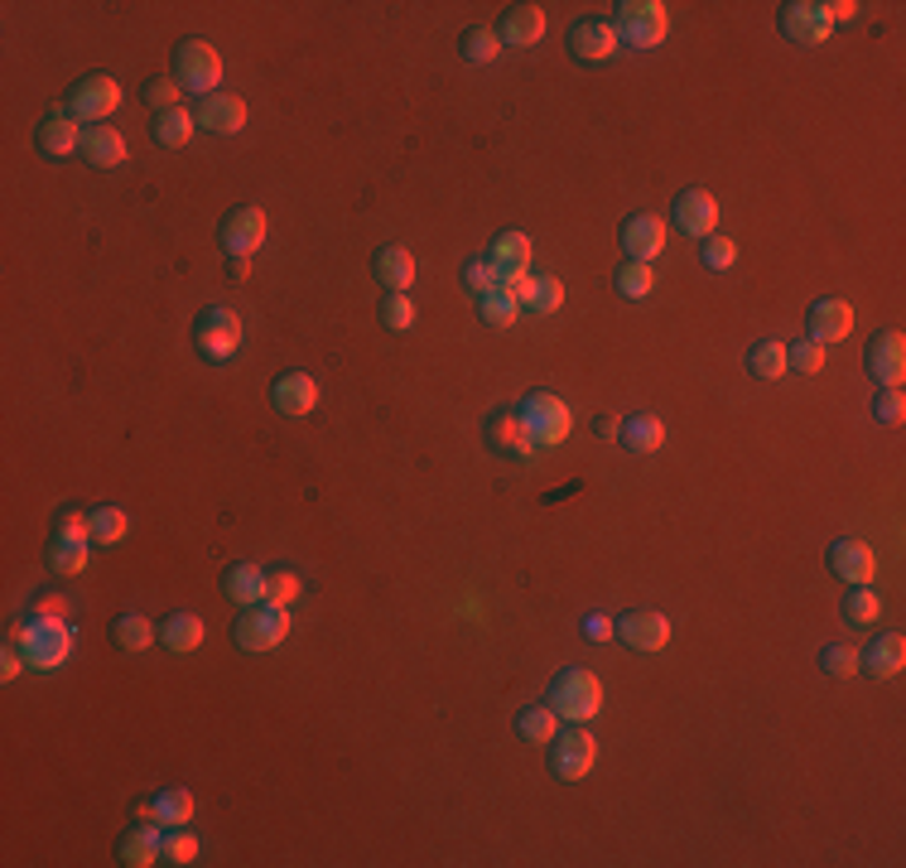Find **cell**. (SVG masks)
<instances>
[{"instance_id":"6da1fadb","label":"cell","mask_w":906,"mask_h":868,"mask_svg":"<svg viewBox=\"0 0 906 868\" xmlns=\"http://www.w3.org/2000/svg\"><path fill=\"white\" fill-rule=\"evenodd\" d=\"M72 642H78V637H72L68 618H39V613H29L24 628H20V651H24V661L35 665V671H58V665H68Z\"/></svg>"},{"instance_id":"7a4b0ae2","label":"cell","mask_w":906,"mask_h":868,"mask_svg":"<svg viewBox=\"0 0 906 868\" xmlns=\"http://www.w3.org/2000/svg\"><path fill=\"white\" fill-rule=\"evenodd\" d=\"M550 704L554 714L569 719V723H589L598 719V709H603V680H598L593 671H560L550 685Z\"/></svg>"},{"instance_id":"3957f363","label":"cell","mask_w":906,"mask_h":868,"mask_svg":"<svg viewBox=\"0 0 906 868\" xmlns=\"http://www.w3.org/2000/svg\"><path fill=\"white\" fill-rule=\"evenodd\" d=\"M612 29H618V39L632 43V49H656V43H666V34H670V10L661 0H622L618 14H612Z\"/></svg>"},{"instance_id":"277c9868","label":"cell","mask_w":906,"mask_h":868,"mask_svg":"<svg viewBox=\"0 0 906 868\" xmlns=\"http://www.w3.org/2000/svg\"><path fill=\"white\" fill-rule=\"evenodd\" d=\"M521 420H525V430H531L535 448H554L574 434V411H569L554 391H531V396L521 401Z\"/></svg>"},{"instance_id":"5b68a950","label":"cell","mask_w":906,"mask_h":868,"mask_svg":"<svg viewBox=\"0 0 906 868\" xmlns=\"http://www.w3.org/2000/svg\"><path fill=\"white\" fill-rule=\"evenodd\" d=\"M174 82H179L184 92L213 97L217 82H223V53H217L208 39H184L179 49H174Z\"/></svg>"},{"instance_id":"8992f818","label":"cell","mask_w":906,"mask_h":868,"mask_svg":"<svg viewBox=\"0 0 906 868\" xmlns=\"http://www.w3.org/2000/svg\"><path fill=\"white\" fill-rule=\"evenodd\" d=\"M116 107H121V82L107 78V72H87L82 82L68 87V116L72 121H87V126H107Z\"/></svg>"},{"instance_id":"52a82bcc","label":"cell","mask_w":906,"mask_h":868,"mask_svg":"<svg viewBox=\"0 0 906 868\" xmlns=\"http://www.w3.org/2000/svg\"><path fill=\"white\" fill-rule=\"evenodd\" d=\"M289 637V608L280 603H256L237 618V647L260 657V651H275Z\"/></svg>"},{"instance_id":"ba28073f","label":"cell","mask_w":906,"mask_h":868,"mask_svg":"<svg viewBox=\"0 0 906 868\" xmlns=\"http://www.w3.org/2000/svg\"><path fill=\"white\" fill-rule=\"evenodd\" d=\"M598 762V738L583 723H569V733H554L550 743V772L560 781H583Z\"/></svg>"},{"instance_id":"9c48e42d","label":"cell","mask_w":906,"mask_h":868,"mask_svg":"<svg viewBox=\"0 0 906 868\" xmlns=\"http://www.w3.org/2000/svg\"><path fill=\"white\" fill-rule=\"evenodd\" d=\"M242 338H246L242 318L232 309H208V314H198V324H194V347H198L203 362H232Z\"/></svg>"},{"instance_id":"30bf717a","label":"cell","mask_w":906,"mask_h":868,"mask_svg":"<svg viewBox=\"0 0 906 868\" xmlns=\"http://www.w3.org/2000/svg\"><path fill=\"white\" fill-rule=\"evenodd\" d=\"M781 34L791 43H800V49L825 43L829 34H835L829 6H820V0H791V6H781Z\"/></svg>"},{"instance_id":"8fae6325","label":"cell","mask_w":906,"mask_h":868,"mask_svg":"<svg viewBox=\"0 0 906 868\" xmlns=\"http://www.w3.org/2000/svg\"><path fill=\"white\" fill-rule=\"evenodd\" d=\"M217 237H223L227 256H256L260 241L270 237V217L260 208H232L223 217V227H217Z\"/></svg>"},{"instance_id":"7c38bea8","label":"cell","mask_w":906,"mask_h":868,"mask_svg":"<svg viewBox=\"0 0 906 868\" xmlns=\"http://www.w3.org/2000/svg\"><path fill=\"white\" fill-rule=\"evenodd\" d=\"M666 237H670V227H666V217L661 213H632L622 223V251L627 260H651L666 251Z\"/></svg>"},{"instance_id":"4fadbf2b","label":"cell","mask_w":906,"mask_h":868,"mask_svg":"<svg viewBox=\"0 0 906 868\" xmlns=\"http://www.w3.org/2000/svg\"><path fill=\"white\" fill-rule=\"evenodd\" d=\"M618 642L632 651H661L670 642V618L656 608H632L618 618Z\"/></svg>"},{"instance_id":"5bb4252c","label":"cell","mask_w":906,"mask_h":868,"mask_svg":"<svg viewBox=\"0 0 906 868\" xmlns=\"http://www.w3.org/2000/svg\"><path fill=\"white\" fill-rule=\"evenodd\" d=\"M569 49H574V58H583V63H608V58L622 49V39H618V29H612V20L589 14V20H579L569 29Z\"/></svg>"},{"instance_id":"9a60e30c","label":"cell","mask_w":906,"mask_h":868,"mask_svg":"<svg viewBox=\"0 0 906 868\" xmlns=\"http://www.w3.org/2000/svg\"><path fill=\"white\" fill-rule=\"evenodd\" d=\"M488 444L502 458H516V463H531L540 454L535 440H531V430H525V420H521V411H496L488 420Z\"/></svg>"},{"instance_id":"2e32d148","label":"cell","mask_w":906,"mask_h":868,"mask_svg":"<svg viewBox=\"0 0 906 868\" xmlns=\"http://www.w3.org/2000/svg\"><path fill=\"white\" fill-rule=\"evenodd\" d=\"M676 227L685 237H699V241L719 231V203H713L709 188H685L676 198Z\"/></svg>"},{"instance_id":"e0dca14e","label":"cell","mask_w":906,"mask_h":868,"mask_svg":"<svg viewBox=\"0 0 906 868\" xmlns=\"http://www.w3.org/2000/svg\"><path fill=\"white\" fill-rule=\"evenodd\" d=\"M531 251H535V241L525 237V231H502V237L492 241V251H488L492 270H496V280L516 289V285H521V275L531 270Z\"/></svg>"},{"instance_id":"ac0fdd59","label":"cell","mask_w":906,"mask_h":868,"mask_svg":"<svg viewBox=\"0 0 906 868\" xmlns=\"http://www.w3.org/2000/svg\"><path fill=\"white\" fill-rule=\"evenodd\" d=\"M868 372H873V382L878 386H902L906 382V333L897 328H887L873 338L868 347Z\"/></svg>"},{"instance_id":"d6986e66","label":"cell","mask_w":906,"mask_h":868,"mask_svg":"<svg viewBox=\"0 0 906 868\" xmlns=\"http://www.w3.org/2000/svg\"><path fill=\"white\" fill-rule=\"evenodd\" d=\"M854 333V304L849 299H839V295H829L820 304H810V338L829 347V343H844Z\"/></svg>"},{"instance_id":"ffe728a7","label":"cell","mask_w":906,"mask_h":868,"mask_svg":"<svg viewBox=\"0 0 906 868\" xmlns=\"http://www.w3.org/2000/svg\"><path fill=\"white\" fill-rule=\"evenodd\" d=\"M198 130H213V136H237L246 126V101L237 92H213L198 101Z\"/></svg>"},{"instance_id":"44dd1931","label":"cell","mask_w":906,"mask_h":868,"mask_svg":"<svg viewBox=\"0 0 906 868\" xmlns=\"http://www.w3.org/2000/svg\"><path fill=\"white\" fill-rule=\"evenodd\" d=\"M829 570H835L844 584H873V574H878V560H873V550L864 541H835L829 545Z\"/></svg>"},{"instance_id":"7402d4cb","label":"cell","mask_w":906,"mask_h":868,"mask_svg":"<svg viewBox=\"0 0 906 868\" xmlns=\"http://www.w3.org/2000/svg\"><path fill=\"white\" fill-rule=\"evenodd\" d=\"M270 401H275V411L280 415H309L314 405H318V382L309 372H285L280 382L270 386Z\"/></svg>"},{"instance_id":"603a6c76","label":"cell","mask_w":906,"mask_h":868,"mask_svg":"<svg viewBox=\"0 0 906 868\" xmlns=\"http://www.w3.org/2000/svg\"><path fill=\"white\" fill-rule=\"evenodd\" d=\"M82 159L92 169H116L126 165V136L116 126H87L82 130Z\"/></svg>"},{"instance_id":"cb8c5ba5","label":"cell","mask_w":906,"mask_h":868,"mask_svg":"<svg viewBox=\"0 0 906 868\" xmlns=\"http://www.w3.org/2000/svg\"><path fill=\"white\" fill-rule=\"evenodd\" d=\"M496 34H502V43L531 49V43L545 39V10H540V6H511L502 14V24H496Z\"/></svg>"},{"instance_id":"d4e9b609","label":"cell","mask_w":906,"mask_h":868,"mask_svg":"<svg viewBox=\"0 0 906 868\" xmlns=\"http://www.w3.org/2000/svg\"><path fill=\"white\" fill-rule=\"evenodd\" d=\"M372 275L391 289V295H405V289L415 285V256L405 251V246H382V251L372 256Z\"/></svg>"},{"instance_id":"484cf974","label":"cell","mask_w":906,"mask_h":868,"mask_svg":"<svg viewBox=\"0 0 906 868\" xmlns=\"http://www.w3.org/2000/svg\"><path fill=\"white\" fill-rule=\"evenodd\" d=\"M82 130H87V126H78L68 111H63V116H49V121L39 126V150L49 155V159L82 155Z\"/></svg>"},{"instance_id":"4316f807","label":"cell","mask_w":906,"mask_h":868,"mask_svg":"<svg viewBox=\"0 0 906 868\" xmlns=\"http://www.w3.org/2000/svg\"><path fill=\"white\" fill-rule=\"evenodd\" d=\"M858 665H864L868 675H878V680L897 675L902 665H906V637L902 632H883L868 651H858Z\"/></svg>"},{"instance_id":"83f0119b","label":"cell","mask_w":906,"mask_h":868,"mask_svg":"<svg viewBox=\"0 0 906 868\" xmlns=\"http://www.w3.org/2000/svg\"><path fill=\"white\" fill-rule=\"evenodd\" d=\"M223 589H227L232 603L256 608V603H266V570H260V564H252V560H242V564H232V570H227Z\"/></svg>"},{"instance_id":"f1b7e54d","label":"cell","mask_w":906,"mask_h":868,"mask_svg":"<svg viewBox=\"0 0 906 868\" xmlns=\"http://www.w3.org/2000/svg\"><path fill=\"white\" fill-rule=\"evenodd\" d=\"M516 295H521V309H531V314H554L564 304V285L554 280V275H531L525 270L521 275V285H516Z\"/></svg>"},{"instance_id":"f546056e","label":"cell","mask_w":906,"mask_h":868,"mask_svg":"<svg viewBox=\"0 0 906 868\" xmlns=\"http://www.w3.org/2000/svg\"><path fill=\"white\" fill-rule=\"evenodd\" d=\"M159 835H165V825H136V830H126L121 839V864L126 868H150L159 864Z\"/></svg>"},{"instance_id":"4dcf8cb0","label":"cell","mask_w":906,"mask_h":868,"mask_svg":"<svg viewBox=\"0 0 906 868\" xmlns=\"http://www.w3.org/2000/svg\"><path fill=\"white\" fill-rule=\"evenodd\" d=\"M477 314H482V324H492V328H511L521 318V295L496 280L488 295H477Z\"/></svg>"},{"instance_id":"1f68e13d","label":"cell","mask_w":906,"mask_h":868,"mask_svg":"<svg viewBox=\"0 0 906 868\" xmlns=\"http://www.w3.org/2000/svg\"><path fill=\"white\" fill-rule=\"evenodd\" d=\"M203 618L198 613H174V618H165L159 622V642H165L174 657H184V651H198L203 647Z\"/></svg>"},{"instance_id":"d6a6232c","label":"cell","mask_w":906,"mask_h":868,"mask_svg":"<svg viewBox=\"0 0 906 868\" xmlns=\"http://www.w3.org/2000/svg\"><path fill=\"white\" fill-rule=\"evenodd\" d=\"M618 440L632 448V454H656V448L666 444V420L661 415H632V420H622Z\"/></svg>"},{"instance_id":"836d02e7","label":"cell","mask_w":906,"mask_h":868,"mask_svg":"<svg viewBox=\"0 0 906 868\" xmlns=\"http://www.w3.org/2000/svg\"><path fill=\"white\" fill-rule=\"evenodd\" d=\"M194 130H198V116L188 107H174V111L155 116V140L165 145V150H184V145L194 140Z\"/></svg>"},{"instance_id":"e575fe53","label":"cell","mask_w":906,"mask_h":868,"mask_svg":"<svg viewBox=\"0 0 906 868\" xmlns=\"http://www.w3.org/2000/svg\"><path fill=\"white\" fill-rule=\"evenodd\" d=\"M748 367H752V376H762V382H781V376L791 372V362H786V343L781 338L757 343L748 353Z\"/></svg>"},{"instance_id":"d590c367","label":"cell","mask_w":906,"mask_h":868,"mask_svg":"<svg viewBox=\"0 0 906 868\" xmlns=\"http://www.w3.org/2000/svg\"><path fill=\"white\" fill-rule=\"evenodd\" d=\"M198 859V835L188 825H165L159 835V864H194Z\"/></svg>"},{"instance_id":"8d00e7d4","label":"cell","mask_w":906,"mask_h":868,"mask_svg":"<svg viewBox=\"0 0 906 868\" xmlns=\"http://www.w3.org/2000/svg\"><path fill=\"white\" fill-rule=\"evenodd\" d=\"M560 714H554V704H531L525 714L516 719V733L531 738V743H554V733H560Z\"/></svg>"},{"instance_id":"74e56055","label":"cell","mask_w":906,"mask_h":868,"mask_svg":"<svg viewBox=\"0 0 906 868\" xmlns=\"http://www.w3.org/2000/svg\"><path fill=\"white\" fill-rule=\"evenodd\" d=\"M459 49H463L467 63H496V53H502V34H496L492 24H473L459 39Z\"/></svg>"},{"instance_id":"f35d334b","label":"cell","mask_w":906,"mask_h":868,"mask_svg":"<svg viewBox=\"0 0 906 868\" xmlns=\"http://www.w3.org/2000/svg\"><path fill=\"white\" fill-rule=\"evenodd\" d=\"M116 642H121L126 651H145L159 642V628L145 613H121L116 618Z\"/></svg>"},{"instance_id":"ab89813d","label":"cell","mask_w":906,"mask_h":868,"mask_svg":"<svg viewBox=\"0 0 906 868\" xmlns=\"http://www.w3.org/2000/svg\"><path fill=\"white\" fill-rule=\"evenodd\" d=\"M150 806H155V825H188L194 820V796L184 787H165Z\"/></svg>"},{"instance_id":"60d3db41","label":"cell","mask_w":906,"mask_h":868,"mask_svg":"<svg viewBox=\"0 0 906 868\" xmlns=\"http://www.w3.org/2000/svg\"><path fill=\"white\" fill-rule=\"evenodd\" d=\"M844 618H849L854 628H873V622L883 618V593L868 589V584L849 589V599H844Z\"/></svg>"},{"instance_id":"b9f144b4","label":"cell","mask_w":906,"mask_h":868,"mask_svg":"<svg viewBox=\"0 0 906 868\" xmlns=\"http://www.w3.org/2000/svg\"><path fill=\"white\" fill-rule=\"evenodd\" d=\"M87 521H92V545H116L130 531V516L121 506H97V512H87Z\"/></svg>"},{"instance_id":"7bdbcfd3","label":"cell","mask_w":906,"mask_h":868,"mask_svg":"<svg viewBox=\"0 0 906 868\" xmlns=\"http://www.w3.org/2000/svg\"><path fill=\"white\" fill-rule=\"evenodd\" d=\"M618 289L627 299H647L656 289V270L647 266V260H627V266L618 270Z\"/></svg>"},{"instance_id":"ee69618b","label":"cell","mask_w":906,"mask_h":868,"mask_svg":"<svg viewBox=\"0 0 906 868\" xmlns=\"http://www.w3.org/2000/svg\"><path fill=\"white\" fill-rule=\"evenodd\" d=\"M87 545L92 541H53L49 550V564H53V574H82L87 570Z\"/></svg>"},{"instance_id":"f6af8a7d","label":"cell","mask_w":906,"mask_h":868,"mask_svg":"<svg viewBox=\"0 0 906 868\" xmlns=\"http://www.w3.org/2000/svg\"><path fill=\"white\" fill-rule=\"evenodd\" d=\"M699 256H705L709 270H733V266H738V241L713 231V237H705V251H699Z\"/></svg>"},{"instance_id":"bcb514c9","label":"cell","mask_w":906,"mask_h":868,"mask_svg":"<svg viewBox=\"0 0 906 868\" xmlns=\"http://www.w3.org/2000/svg\"><path fill=\"white\" fill-rule=\"evenodd\" d=\"M820 665H825V675H839V680H849V675H858V671H864V665H858V651H854V647H844V642L825 647Z\"/></svg>"},{"instance_id":"7dc6e473","label":"cell","mask_w":906,"mask_h":868,"mask_svg":"<svg viewBox=\"0 0 906 868\" xmlns=\"http://www.w3.org/2000/svg\"><path fill=\"white\" fill-rule=\"evenodd\" d=\"M382 318H386L391 333L415 328V299H411V295H386V299H382Z\"/></svg>"},{"instance_id":"c3c4849f","label":"cell","mask_w":906,"mask_h":868,"mask_svg":"<svg viewBox=\"0 0 906 868\" xmlns=\"http://www.w3.org/2000/svg\"><path fill=\"white\" fill-rule=\"evenodd\" d=\"M295 599H299V574L295 570H270L266 574V603L289 608Z\"/></svg>"},{"instance_id":"681fc988","label":"cell","mask_w":906,"mask_h":868,"mask_svg":"<svg viewBox=\"0 0 906 868\" xmlns=\"http://www.w3.org/2000/svg\"><path fill=\"white\" fill-rule=\"evenodd\" d=\"M786 362H791V372H806V376H815L825 367V347L815 343V338H806V343H791L786 347Z\"/></svg>"},{"instance_id":"f907efd6","label":"cell","mask_w":906,"mask_h":868,"mask_svg":"<svg viewBox=\"0 0 906 868\" xmlns=\"http://www.w3.org/2000/svg\"><path fill=\"white\" fill-rule=\"evenodd\" d=\"M873 415H878L883 425H902V420H906V396H902V386H883L878 396H873Z\"/></svg>"},{"instance_id":"816d5d0a","label":"cell","mask_w":906,"mask_h":868,"mask_svg":"<svg viewBox=\"0 0 906 868\" xmlns=\"http://www.w3.org/2000/svg\"><path fill=\"white\" fill-rule=\"evenodd\" d=\"M145 101L155 107V116H159V111H174V107H184V87L174 82V78H159V82L145 87Z\"/></svg>"},{"instance_id":"f5cc1de1","label":"cell","mask_w":906,"mask_h":868,"mask_svg":"<svg viewBox=\"0 0 906 868\" xmlns=\"http://www.w3.org/2000/svg\"><path fill=\"white\" fill-rule=\"evenodd\" d=\"M463 285L473 289V295H488V289L496 285L492 260H488V256H473V260H467V266H463Z\"/></svg>"},{"instance_id":"db71d44e","label":"cell","mask_w":906,"mask_h":868,"mask_svg":"<svg viewBox=\"0 0 906 868\" xmlns=\"http://www.w3.org/2000/svg\"><path fill=\"white\" fill-rule=\"evenodd\" d=\"M53 541H92V521L82 512H63L53 521Z\"/></svg>"},{"instance_id":"11a10c76","label":"cell","mask_w":906,"mask_h":868,"mask_svg":"<svg viewBox=\"0 0 906 868\" xmlns=\"http://www.w3.org/2000/svg\"><path fill=\"white\" fill-rule=\"evenodd\" d=\"M583 632H589V642H608V637H618V618L593 613V618H583Z\"/></svg>"},{"instance_id":"9f6ffc18","label":"cell","mask_w":906,"mask_h":868,"mask_svg":"<svg viewBox=\"0 0 906 868\" xmlns=\"http://www.w3.org/2000/svg\"><path fill=\"white\" fill-rule=\"evenodd\" d=\"M24 665H29V661H24V651H20V647H6V657H0V675L14 680V675L24 671Z\"/></svg>"},{"instance_id":"6f0895ef","label":"cell","mask_w":906,"mask_h":868,"mask_svg":"<svg viewBox=\"0 0 906 868\" xmlns=\"http://www.w3.org/2000/svg\"><path fill=\"white\" fill-rule=\"evenodd\" d=\"M29 613H39V618H68V603L63 599H39Z\"/></svg>"},{"instance_id":"680465c9","label":"cell","mask_w":906,"mask_h":868,"mask_svg":"<svg viewBox=\"0 0 906 868\" xmlns=\"http://www.w3.org/2000/svg\"><path fill=\"white\" fill-rule=\"evenodd\" d=\"M825 6H829V20H835V24H844V20H854V14H858L854 0H825Z\"/></svg>"},{"instance_id":"91938a15","label":"cell","mask_w":906,"mask_h":868,"mask_svg":"<svg viewBox=\"0 0 906 868\" xmlns=\"http://www.w3.org/2000/svg\"><path fill=\"white\" fill-rule=\"evenodd\" d=\"M593 434H598V440H618V434H622V420H618V415H598Z\"/></svg>"},{"instance_id":"94428289","label":"cell","mask_w":906,"mask_h":868,"mask_svg":"<svg viewBox=\"0 0 906 868\" xmlns=\"http://www.w3.org/2000/svg\"><path fill=\"white\" fill-rule=\"evenodd\" d=\"M232 275L246 280V275H252V256H232Z\"/></svg>"}]
</instances>
